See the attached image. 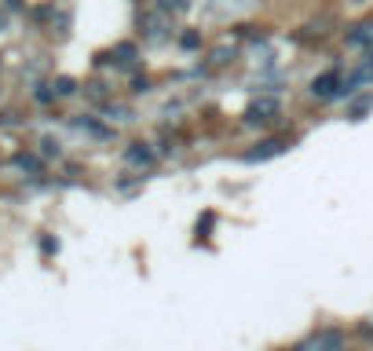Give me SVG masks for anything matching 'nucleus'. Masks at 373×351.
Segmentation results:
<instances>
[{"instance_id":"8","label":"nucleus","mask_w":373,"mask_h":351,"mask_svg":"<svg viewBox=\"0 0 373 351\" xmlns=\"http://www.w3.org/2000/svg\"><path fill=\"white\" fill-rule=\"evenodd\" d=\"M157 12H165V15H183V12H190V0H157Z\"/></svg>"},{"instance_id":"12","label":"nucleus","mask_w":373,"mask_h":351,"mask_svg":"<svg viewBox=\"0 0 373 351\" xmlns=\"http://www.w3.org/2000/svg\"><path fill=\"white\" fill-rule=\"evenodd\" d=\"M234 59V48H227V44H223V48H216V51H212V66H223V62H231Z\"/></svg>"},{"instance_id":"11","label":"nucleus","mask_w":373,"mask_h":351,"mask_svg":"<svg viewBox=\"0 0 373 351\" xmlns=\"http://www.w3.org/2000/svg\"><path fill=\"white\" fill-rule=\"evenodd\" d=\"M179 48H187V51H194V48H201V34H198V29H187V34L179 37Z\"/></svg>"},{"instance_id":"18","label":"nucleus","mask_w":373,"mask_h":351,"mask_svg":"<svg viewBox=\"0 0 373 351\" xmlns=\"http://www.w3.org/2000/svg\"><path fill=\"white\" fill-rule=\"evenodd\" d=\"M40 249H44V252H55L59 242H55V238H44V242H40Z\"/></svg>"},{"instance_id":"2","label":"nucleus","mask_w":373,"mask_h":351,"mask_svg":"<svg viewBox=\"0 0 373 351\" xmlns=\"http://www.w3.org/2000/svg\"><path fill=\"white\" fill-rule=\"evenodd\" d=\"M370 81H373V55L366 62H359V66L344 77V84H340V99H351V95H355L362 84H370Z\"/></svg>"},{"instance_id":"1","label":"nucleus","mask_w":373,"mask_h":351,"mask_svg":"<svg viewBox=\"0 0 373 351\" xmlns=\"http://www.w3.org/2000/svg\"><path fill=\"white\" fill-rule=\"evenodd\" d=\"M279 114H282V103L274 99V95H263V99H253V103H249V110H245L242 121H245V125H268V121H274Z\"/></svg>"},{"instance_id":"10","label":"nucleus","mask_w":373,"mask_h":351,"mask_svg":"<svg viewBox=\"0 0 373 351\" xmlns=\"http://www.w3.org/2000/svg\"><path fill=\"white\" fill-rule=\"evenodd\" d=\"M51 88H55V95L62 99V95H73V92H77V81H73V77H59Z\"/></svg>"},{"instance_id":"16","label":"nucleus","mask_w":373,"mask_h":351,"mask_svg":"<svg viewBox=\"0 0 373 351\" xmlns=\"http://www.w3.org/2000/svg\"><path fill=\"white\" fill-rule=\"evenodd\" d=\"M34 95H37V103H51V99H55V92H48V84H40Z\"/></svg>"},{"instance_id":"3","label":"nucleus","mask_w":373,"mask_h":351,"mask_svg":"<svg viewBox=\"0 0 373 351\" xmlns=\"http://www.w3.org/2000/svg\"><path fill=\"white\" fill-rule=\"evenodd\" d=\"M285 154V140H279V135H271V140H260L253 151H245L242 154V161H249V165H257V161H271V157H279Z\"/></svg>"},{"instance_id":"4","label":"nucleus","mask_w":373,"mask_h":351,"mask_svg":"<svg viewBox=\"0 0 373 351\" xmlns=\"http://www.w3.org/2000/svg\"><path fill=\"white\" fill-rule=\"evenodd\" d=\"M340 84H344V77L337 70H326L311 81V95L315 99H340Z\"/></svg>"},{"instance_id":"14","label":"nucleus","mask_w":373,"mask_h":351,"mask_svg":"<svg viewBox=\"0 0 373 351\" xmlns=\"http://www.w3.org/2000/svg\"><path fill=\"white\" fill-rule=\"evenodd\" d=\"M293 351H326V348H322V337H318V333H315V337H307V340H304V344H296Z\"/></svg>"},{"instance_id":"9","label":"nucleus","mask_w":373,"mask_h":351,"mask_svg":"<svg viewBox=\"0 0 373 351\" xmlns=\"http://www.w3.org/2000/svg\"><path fill=\"white\" fill-rule=\"evenodd\" d=\"M114 55H117V62H121V66H132V62H136V44H117Z\"/></svg>"},{"instance_id":"17","label":"nucleus","mask_w":373,"mask_h":351,"mask_svg":"<svg viewBox=\"0 0 373 351\" xmlns=\"http://www.w3.org/2000/svg\"><path fill=\"white\" fill-rule=\"evenodd\" d=\"M40 146H44V154H48V157H59V143H51V140H44V143H40Z\"/></svg>"},{"instance_id":"13","label":"nucleus","mask_w":373,"mask_h":351,"mask_svg":"<svg viewBox=\"0 0 373 351\" xmlns=\"http://www.w3.org/2000/svg\"><path fill=\"white\" fill-rule=\"evenodd\" d=\"M15 165H18V168H26V172H40V161H37V157H29V154H18V157H15Z\"/></svg>"},{"instance_id":"6","label":"nucleus","mask_w":373,"mask_h":351,"mask_svg":"<svg viewBox=\"0 0 373 351\" xmlns=\"http://www.w3.org/2000/svg\"><path fill=\"white\" fill-rule=\"evenodd\" d=\"M348 44H351V48H370V51H373V18H370V23H359V26H351V34H348Z\"/></svg>"},{"instance_id":"7","label":"nucleus","mask_w":373,"mask_h":351,"mask_svg":"<svg viewBox=\"0 0 373 351\" xmlns=\"http://www.w3.org/2000/svg\"><path fill=\"white\" fill-rule=\"evenodd\" d=\"M370 110H373V95H362V99H355L348 106V117H351V121H362Z\"/></svg>"},{"instance_id":"15","label":"nucleus","mask_w":373,"mask_h":351,"mask_svg":"<svg viewBox=\"0 0 373 351\" xmlns=\"http://www.w3.org/2000/svg\"><path fill=\"white\" fill-rule=\"evenodd\" d=\"M132 92H136V95L151 92V77H136V81H132Z\"/></svg>"},{"instance_id":"5","label":"nucleus","mask_w":373,"mask_h":351,"mask_svg":"<svg viewBox=\"0 0 373 351\" xmlns=\"http://www.w3.org/2000/svg\"><path fill=\"white\" fill-rule=\"evenodd\" d=\"M125 161H129L132 168H151L157 161V151L151 143H129L125 146Z\"/></svg>"}]
</instances>
